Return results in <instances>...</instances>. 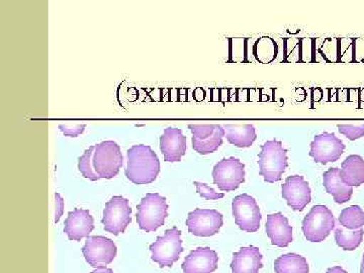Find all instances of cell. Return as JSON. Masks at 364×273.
I'll return each instance as SVG.
<instances>
[{
  "label": "cell",
  "instance_id": "cell-21",
  "mask_svg": "<svg viewBox=\"0 0 364 273\" xmlns=\"http://www.w3.org/2000/svg\"><path fill=\"white\" fill-rule=\"evenodd\" d=\"M224 136L228 142L238 148H249L257 139L253 124H223Z\"/></svg>",
  "mask_w": 364,
  "mask_h": 273
},
{
  "label": "cell",
  "instance_id": "cell-9",
  "mask_svg": "<svg viewBox=\"0 0 364 273\" xmlns=\"http://www.w3.org/2000/svg\"><path fill=\"white\" fill-rule=\"evenodd\" d=\"M212 176L221 191H236L245 182V165L238 158H224L215 165Z\"/></svg>",
  "mask_w": 364,
  "mask_h": 273
},
{
  "label": "cell",
  "instance_id": "cell-14",
  "mask_svg": "<svg viewBox=\"0 0 364 273\" xmlns=\"http://www.w3.org/2000/svg\"><path fill=\"white\" fill-rule=\"evenodd\" d=\"M309 182L301 176L287 177L284 184L282 186V196L289 207L296 212H303L306 205L312 200Z\"/></svg>",
  "mask_w": 364,
  "mask_h": 273
},
{
  "label": "cell",
  "instance_id": "cell-5",
  "mask_svg": "<svg viewBox=\"0 0 364 273\" xmlns=\"http://www.w3.org/2000/svg\"><path fill=\"white\" fill-rule=\"evenodd\" d=\"M335 228L332 210L325 205H314L303 221V233L312 243H321L329 236Z\"/></svg>",
  "mask_w": 364,
  "mask_h": 273
},
{
  "label": "cell",
  "instance_id": "cell-34",
  "mask_svg": "<svg viewBox=\"0 0 364 273\" xmlns=\"http://www.w3.org/2000/svg\"><path fill=\"white\" fill-rule=\"evenodd\" d=\"M360 273H364V253H363V263H361Z\"/></svg>",
  "mask_w": 364,
  "mask_h": 273
},
{
  "label": "cell",
  "instance_id": "cell-33",
  "mask_svg": "<svg viewBox=\"0 0 364 273\" xmlns=\"http://www.w3.org/2000/svg\"><path fill=\"white\" fill-rule=\"evenodd\" d=\"M91 273H114V272H112L111 268L100 267L97 268L95 270H93V272Z\"/></svg>",
  "mask_w": 364,
  "mask_h": 273
},
{
  "label": "cell",
  "instance_id": "cell-25",
  "mask_svg": "<svg viewBox=\"0 0 364 273\" xmlns=\"http://www.w3.org/2000/svg\"><path fill=\"white\" fill-rule=\"evenodd\" d=\"M340 226L348 230L361 229L364 226V210L359 205L343 208L339 215Z\"/></svg>",
  "mask_w": 364,
  "mask_h": 273
},
{
  "label": "cell",
  "instance_id": "cell-16",
  "mask_svg": "<svg viewBox=\"0 0 364 273\" xmlns=\"http://www.w3.org/2000/svg\"><path fill=\"white\" fill-rule=\"evenodd\" d=\"M93 229L95 220L90 210L76 208L67 215L64 233L69 240L81 241L83 238H87Z\"/></svg>",
  "mask_w": 364,
  "mask_h": 273
},
{
  "label": "cell",
  "instance_id": "cell-26",
  "mask_svg": "<svg viewBox=\"0 0 364 273\" xmlns=\"http://www.w3.org/2000/svg\"><path fill=\"white\" fill-rule=\"evenodd\" d=\"M277 47L270 38H262L254 46V56L262 63H269L277 57Z\"/></svg>",
  "mask_w": 364,
  "mask_h": 273
},
{
  "label": "cell",
  "instance_id": "cell-27",
  "mask_svg": "<svg viewBox=\"0 0 364 273\" xmlns=\"http://www.w3.org/2000/svg\"><path fill=\"white\" fill-rule=\"evenodd\" d=\"M95 145L90 146L88 149L85 150L82 156L79 157L78 168L83 177L90 179L91 181H100V176L95 173L93 168V153H95Z\"/></svg>",
  "mask_w": 364,
  "mask_h": 273
},
{
  "label": "cell",
  "instance_id": "cell-6",
  "mask_svg": "<svg viewBox=\"0 0 364 273\" xmlns=\"http://www.w3.org/2000/svg\"><path fill=\"white\" fill-rule=\"evenodd\" d=\"M150 251L152 260L160 267H171L183 252L181 232L176 227L166 230L164 236L158 237L156 241L151 244Z\"/></svg>",
  "mask_w": 364,
  "mask_h": 273
},
{
  "label": "cell",
  "instance_id": "cell-30",
  "mask_svg": "<svg viewBox=\"0 0 364 273\" xmlns=\"http://www.w3.org/2000/svg\"><path fill=\"white\" fill-rule=\"evenodd\" d=\"M85 124H59V130L66 136L76 138L85 131Z\"/></svg>",
  "mask_w": 364,
  "mask_h": 273
},
{
  "label": "cell",
  "instance_id": "cell-8",
  "mask_svg": "<svg viewBox=\"0 0 364 273\" xmlns=\"http://www.w3.org/2000/svg\"><path fill=\"white\" fill-rule=\"evenodd\" d=\"M235 223L246 233H255L259 230L261 219L260 208L253 196L243 193L237 196L232 203Z\"/></svg>",
  "mask_w": 364,
  "mask_h": 273
},
{
  "label": "cell",
  "instance_id": "cell-3",
  "mask_svg": "<svg viewBox=\"0 0 364 273\" xmlns=\"http://www.w3.org/2000/svg\"><path fill=\"white\" fill-rule=\"evenodd\" d=\"M168 208L166 198L156 193H147L136 208V222L140 229L147 233L156 231L168 217Z\"/></svg>",
  "mask_w": 364,
  "mask_h": 273
},
{
  "label": "cell",
  "instance_id": "cell-24",
  "mask_svg": "<svg viewBox=\"0 0 364 273\" xmlns=\"http://www.w3.org/2000/svg\"><path fill=\"white\" fill-rule=\"evenodd\" d=\"M363 228L350 231L346 228L339 226L335 230V240H336L337 245L345 251L356 250L363 243Z\"/></svg>",
  "mask_w": 364,
  "mask_h": 273
},
{
  "label": "cell",
  "instance_id": "cell-32",
  "mask_svg": "<svg viewBox=\"0 0 364 273\" xmlns=\"http://www.w3.org/2000/svg\"><path fill=\"white\" fill-rule=\"evenodd\" d=\"M326 273H348L346 270H344L341 267H334L329 268Z\"/></svg>",
  "mask_w": 364,
  "mask_h": 273
},
{
  "label": "cell",
  "instance_id": "cell-28",
  "mask_svg": "<svg viewBox=\"0 0 364 273\" xmlns=\"http://www.w3.org/2000/svg\"><path fill=\"white\" fill-rule=\"evenodd\" d=\"M340 134L346 136L348 140L355 141L364 136V124L353 126V124H338L337 126Z\"/></svg>",
  "mask_w": 364,
  "mask_h": 273
},
{
  "label": "cell",
  "instance_id": "cell-18",
  "mask_svg": "<svg viewBox=\"0 0 364 273\" xmlns=\"http://www.w3.org/2000/svg\"><path fill=\"white\" fill-rule=\"evenodd\" d=\"M265 229L272 245L287 248L293 242V227L282 213L268 215Z\"/></svg>",
  "mask_w": 364,
  "mask_h": 273
},
{
  "label": "cell",
  "instance_id": "cell-1",
  "mask_svg": "<svg viewBox=\"0 0 364 273\" xmlns=\"http://www.w3.org/2000/svg\"><path fill=\"white\" fill-rule=\"evenodd\" d=\"M128 164L124 170L127 178L134 184H150L160 173V161L150 146L139 144L127 151Z\"/></svg>",
  "mask_w": 364,
  "mask_h": 273
},
{
  "label": "cell",
  "instance_id": "cell-19",
  "mask_svg": "<svg viewBox=\"0 0 364 273\" xmlns=\"http://www.w3.org/2000/svg\"><path fill=\"white\" fill-rule=\"evenodd\" d=\"M262 254L255 246L242 247L234 253L231 263L232 273H259L263 267Z\"/></svg>",
  "mask_w": 364,
  "mask_h": 273
},
{
  "label": "cell",
  "instance_id": "cell-11",
  "mask_svg": "<svg viewBox=\"0 0 364 273\" xmlns=\"http://www.w3.org/2000/svg\"><path fill=\"white\" fill-rule=\"evenodd\" d=\"M193 134V148L200 155L215 152L223 144L224 130L220 124H188Z\"/></svg>",
  "mask_w": 364,
  "mask_h": 273
},
{
  "label": "cell",
  "instance_id": "cell-31",
  "mask_svg": "<svg viewBox=\"0 0 364 273\" xmlns=\"http://www.w3.org/2000/svg\"><path fill=\"white\" fill-rule=\"evenodd\" d=\"M64 213V198L59 193H55V223H58Z\"/></svg>",
  "mask_w": 364,
  "mask_h": 273
},
{
  "label": "cell",
  "instance_id": "cell-22",
  "mask_svg": "<svg viewBox=\"0 0 364 273\" xmlns=\"http://www.w3.org/2000/svg\"><path fill=\"white\" fill-rule=\"evenodd\" d=\"M340 177L344 184L358 188L364 183V159L359 155H349L342 162Z\"/></svg>",
  "mask_w": 364,
  "mask_h": 273
},
{
  "label": "cell",
  "instance_id": "cell-12",
  "mask_svg": "<svg viewBox=\"0 0 364 273\" xmlns=\"http://www.w3.org/2000/svg\"><path fill=\"white\" fill-rule=\"evenodd\" d=\"M223 215L217 210L196 208L189 213L186 225L191 234L198 237H212L223 227Z\"/></svg>",
  "mask_w": 364,
  "mask_h": 273
},
{
  "label": "cell",
  "instance_id": "cell-15",
  "mask_svg": "<svg viewBox=\"0 0 364 273\" xmlns=\"http://www.w3.org/2000/svg\"><path fill=\"white\" fill-rule=\"evenodd\" d=\"M188 138L181 129L166 128L160 136V150L165 162H181L188 149Z\"/></svg>",
  "mask_w": 364,
  "mask_h": 273
},
{
  "label": "cell",
  "instance_id": "cell-10",
  "mask_svg": "<svg viewBox=\"0 0 364 273\" xmlns=\"http://www.w3.org/2000/svg\"><path fill=\"white\" fill-rule=\"evenodd\" d=\"M86 262L95 268L111 264L117 256V246L107 237L90 236L82 248Z\"/></svg>",
  "mask_w": 364,
  "mask_h": 273
},
{
  "label": "cell",
  "instance_id": "cell-13",
  "mask_svg": "<svg viewBox=\"0 0 364 273\" xmlns=\"http://www.w3.org/2000/svg\"><path fill=\"white\" fill-rule=\"evenodd\" d=\"M311 151L309 153L316 163L328 164L336 162L344 153L345 144L335 136L334 133L324 132L315 136L311 143Z\"/></svg>",
  "mask_w": 364,
  "mask_h": 273
},
{
  "label": "cell",
  "instance_id": "cell-17",
  "mask_svg": "<svg viewBox=\"0 0 364 273\" xmlns=\"http://www.w3.org/2000/svg\"><path fill=\"white\" fill-rule=\"evenodd\" d=\"M219 256L210 247H198L189 253L181 267L184 273H213L217 270Z\"/></svg>",
  "mask_w": 364,
  "mask_h": 273
},
{
  "label": "cell",
  "instance_id": "cell-7",
  "mask_svg": "<svg viewBox=\"0 0 364 273\" xmlns=\"http://www.w3.org/2000/svg\"><path fill=\"white\" fill-rule=\"evenodd\" d=\"M131 222L132 208L129 200L122 196H112L111 200L105 203L102 220L105 231L119 236L124 233Z\"/></svg>",
  "mask_w": 364,
  "mask_h": 273
},
{
  "label": "cell",
  "instance_id": "cell-23",
  "mask_svg": "<svg viewBox=\"0 0 364 273\" xmlns=\"http://www.w3.org/2000/svg\"><path fill=\"white\" fill-rule=\"evenodd\" d=\"M275 273H309L308 261L296 253L284 254L274 262Z\"/></svg>",
  "mask_w": 364,
  "mask_h": 273
},
{
  "label": "cell",
  "instance_id": "cell-29",
  "mask_svg": "<svg viewBox=\"0 0 364 273\" xmlns=\"http://www.w3.org/2000/svg\"><path fill=\"white\" fill-rule=\"evenodd\" d=\"M193 184L196 186L198 195L207 200H217L225 196L224 193H217L214 188H210L208 184L203 183V182L195 181Z\"/></svg>",
  "mask_w": 364,
  "mask_h": 273
},
{
  "label": "cell",
  "instance_id": "cell-20",
  "mask_svg": "<svg viewBox=\"0 0 364 273\" xmlns=\"http://www.w3.org/2000/svg\"><path fill=\"white\" fill-rule=\"evenodd\" d=\"M323 184L326 191L334 198L337 203H345L349 202L353 193V188L347 186L343 183L340 177V169L333 167L327 170L323 174Z\"/></svg>",
  "mask_w": 364,
  "mask_h": 273
},
{
  "label": "cell",
  "instance_id": "cell-4",
  "mask_svg": "<svg viewBox=\"0 0 364 273\" xmlns=\"http://www.w3.org/2000/svg\"><path fill=\"white\" fill-rule=\"evenodd\" d=\"M123 162L121 147L114 141H104L95 145L93 168L100 179L116 177L123 166Z\"/></svg>",
  "mask_w": 364,
  "mask_h": 273
},
{
  "label": "cell",
  "instance_id": "cell-2",
  "mask_svg": "<svg viewBox=\"0 0 364 273\" xmlns=\"http://www.w3.org/2000/svg\"><path fill=\"white\" fill-rule=\"evenodd\" d=\"M258 157L260 176L264 181L268 183L279 181L287 167V150L284 149L282 143L275 139L267 141L261 146Z\"/></svg>",
  "mask_w": 364,
  "mask_h": 273
}]
</instances>
